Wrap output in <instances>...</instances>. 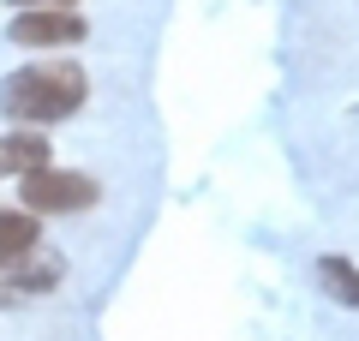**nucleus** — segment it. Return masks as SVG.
<instances>
[{
  "mask_svg": "<svg viewBox=\"0 0 359 341\" xmlns=\"http://www.w3.org/2000/svg\"><path fill=\"white\" fill-rule=\"evenodd\" d=\"M90 96V78L78 60H36L18 66L6 84H0V108L18 126H54V120H72Z\"/></svg>",
  "mask_w": 359,
  "mask_h": 341,
  "instance_id": "obj_1",
  "label": "nucleus"
},
{
  "mask_svg": "<svg viewBox=\"0 0 359 341\" xmlns=\"http://www.w3.org/2000/svg\"><path fill=\"white\" fill-rule=\"evenodd\" d=\"M18 203H25L30 215H72V210H96L102 203V186L90 174H78V168H30V174H18Z\"/></svg>",
  "mask_w": 359,
  "mask_h": 341,
  "instance_id": "obj_2",
  "label": "nucleus"
},
{
  "mask_svg": "<svg viewBox=\"0 0 359 341\" xmlns=\"http://www.w3.org/2000/svg\"><path fill=\"white\" fill-rule=\"evenodd\" d=\"M6 36H13L18 48H78V42L90 36V25H84L78 6H18L13 25H6Z\"/></svg>",
  "mask_w": 359,
  "mask_h": 341,
  "instance_id": "obj_3",
  "label": "nucleus"
},
{
  "mask_svg": "<svg viewBox=\"0 0 359 341\" xmlns=\"http://www.w3.org/2000/svg\"><path fill=\"white\" fill-rule=\"evenodd\" d=\"M42 246V215H30L25 203H0V269H18L25 258H36Z\"/></svg>",
  "mask_w": 359,
  "mask_h": 341,
  "instance_id": "obj_4",
  "label": "nucleus"
},
{
  "mask_svg": "<svg viewBox=\"0 0 359 341\" xmlns=\"http://www.w3.org/2000/svg\"><path fill=\"white\" fill-rule=\"evenodd\" d=\"M48 150H54V144L42 138L36 126L6 132V138H0V180H18V174H30V168H42V162H48Z\"/></svg>",
  "mask_w": 359,
  "mask_h": 341,
  "instance_id": "obj_5",
  "label": "nucleus"
},
{
  "mask_svg": "<svg viewBox=\"0 0 359 341\" xmlns=\"http://www.w3.org/2000/svg\"><path fill=\"white\" fill-rule=\"evenodd\" d=\"M318 288L341 305H359V264L347 258H318Z\"/></svg>",
  "mask_w": 359,
  "mask_h": 341,
  "instance_id": "obj_6",
  "label": "nucleus"
},
{
  "mask_svg": "<svg viewBox=\"0 0 359 341\" xmlns=\"http://www.w3.org/2000/svg\"><path fill=\"white\" fill-rule=\"evenodd\" d=\"M54 281H60V264H30V258H25V264H18V276L6 281V288H18V293H48Z\"/></svg>",
  "mask_w": 359,
  "mask_h": 341,
  "instance_id": "obj_7",
  "label": "nucleus"
},
{
  "mask_svg": "<svg viewBox=\"0 0 359 341\" xmlns=\"http://www.w3.org/2000/svg\"><path fill=\"white\" fill-rule=\"evenodd\" d=\"M13 6H72V0H13Z\"/></svg>",
  "mask_w": 359,
  "mask_h": 341,
  "instance_id": "obj_8",
  "label": "nucleus"
}]
</instances>
